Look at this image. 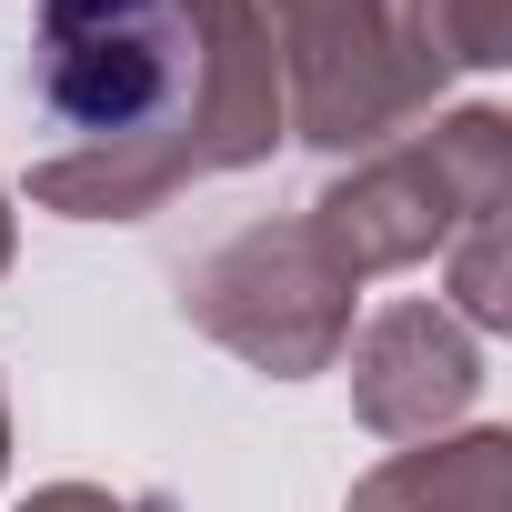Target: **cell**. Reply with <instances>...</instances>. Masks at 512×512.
Wrapping results in <instances>:
<instances>
[{"mask_svg": "<svg viewBox=\"0 0 512 512\" xmlns=\"http://www.w3.org/2000/svg\"><path fill=\"white\" fill-rule=\"evenodd\" d=\"M502 241H512V211H482L442 241V262H452V322L462 332H502L512 322V262H502Z\"/></svg>", "mask_w": 512, "mask_h": 512, "instance_id": "cell-7", "label": "cell"}, {"mask_svg": "<svg viewBox=\"0 0 512 512\" xmlns=\"http://www.w3.org/2000/svg\"><path fill=\"white\" fill-rule=\"evenodd\" d=\"M352 292L362 282L332 272V251L302 221H251V231H231L211 251V262L181 272L191 332H211L221 352H241L251 372H272V382H302V372H332L342 362Z\"/></svg>", "mask_w": 512, "mask_h": 512, "instance_id": "cell-4", "label": "cell"}, {"mask_svg": "<svg viewBox=\"0 0 512 512\" xmlns=\"http://www.w3.org/2000/svg\"><path fill=\"white\" fill-rule=\"evenodd\" d=\"M11 251H21V221H11V181H0V272H11Z\"/></svg>", "mask_w": 512, "mask_h": 512, "instance_id": "cell-9", "label": "cell"}, {"mask_svg": "<svg viewBox=\"0 0 512 512\" xmlns=\"http://www.w3.org/2000/svg\"><path fill=\"white\" fill-rule=\"evenodd\" d=\"M342 352H352V412L382 442H442L482 402V332H462L442 302H392Z\"/></svg>", "mask_w": 512, "mask_h": 512, "instance_id": "cell-5", "label": "cell"}, {"mask_svg": "<svg viewBox=\"0 0 512 512\" xmlns=\"http://www.w3.org/2000/svg\"><path fill=\"white\" fill-rule=\"evenodd\" d=\"M282 71V131L352 161L432 121L452 71L512 61V0H251Z\"/></svg>", "mask_w": 512, "mask_h": 512, "instance_id": "cell-2", "label": "cell"}, {"mask_svg": "<svg viewBox=\"0 0 512 512\" xmlns=\"http://www.w3.org/2000/svg\"><path fill=\"white\" fill-rule=\"evenodd\" d=\"M21 512H171V492H101V482H41Z\"/></svg>", "mask_w": 512, "mask_h": 512, "instance_id": "cell-8", "label": "cell"}, {"mask_svg": "<svg viewBox=\"0 0 512 512\" xmlns=\"http://www.w3.org/2000/svg\"><path fill=\"white\" fill-rule=\"evenodd\" d=\"M31 91L71 131L31 171L61 221H141L282 141V71L251 0H41Z\"/></svg>", "mask_w": 512, "mask_h": 512, "instance_id": "cell-1", "label": "cell"}, {"mask_svg": "<svg viewBox=\"0 0 512 512\" xmlns=\"http://www.w3.org/2000/svg\"><path fill=\"white\" fill-rule=\"evenodd\" d=\"M0 472H11V392H0Z\"/></svg>", "mask_w": 512, "mask_h": 512, "instance_id": "cell-10", "label": "cell"}, {"mask_svg": "<svg viewBox=\"0 0 512 512\" xmlns=\"http://www.w3.org/2000/svg\"><path fill=\"white\" fill-rule=\"evenodd\" d=\"M482 211H512V111H492V101L442 111V121L402 131L392 151H362L302 211V231L332 251L342 282H372V272L432 262V251L462 221H482Z\"/></svg>", "mask_w": 512, "mask_h": 512, "instance_id": "cell-3", "label": "cell"}, {"mask_svg": "<svg viewBox=\"0 0 512 512\" xmlns=\"http://www.w3.org/2000/svg\"><path fill=\"white\" fill-rule=\"evenodd\" d=\"M342 512H512V432H442L352 482Z\"/></svg>", "mask_w": 512, "mask_h": 512, "instance_id": "cell-6", "label": "cell"}]
</instances>
